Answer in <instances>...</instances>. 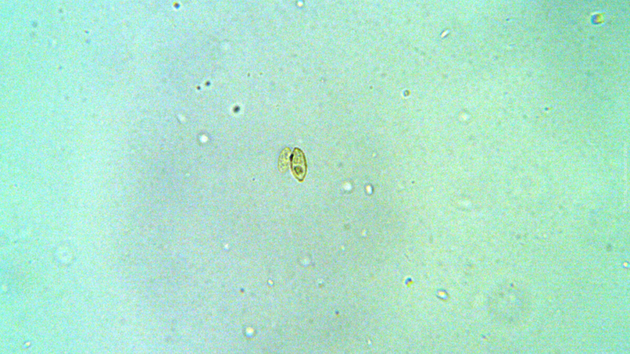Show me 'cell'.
<instances>
[{"label":"cell","instance_id":"cell-2","mask_svg":"<svg viewBox=\"0 0 630 354\" xmlns=\"http://www.w3.org/2000/svg\"><path fill=\"white\" fill-rule=\"evenodd\" d=\"M290 154V151L289 148H285L281 153L279 158V164H278L280 172H285V171L287 170Z\"/></svg>","mask_w":630,"mask_h":354},{"label":"cell","instance_id":"cell-1","mask_svg":"<svg viewBox=\"0 0 630 354\" xmlns=\"http://www.w3.org/2000/svg\"><path fill=\"white\" fill-rule=\"evenodd\" d=\"M290 168L294 177L299 182L304 181L307 171L306 158L299 148H295L290 160Z\"/></svg>","mask_w":630,"mask_h":354}]
</instances>
